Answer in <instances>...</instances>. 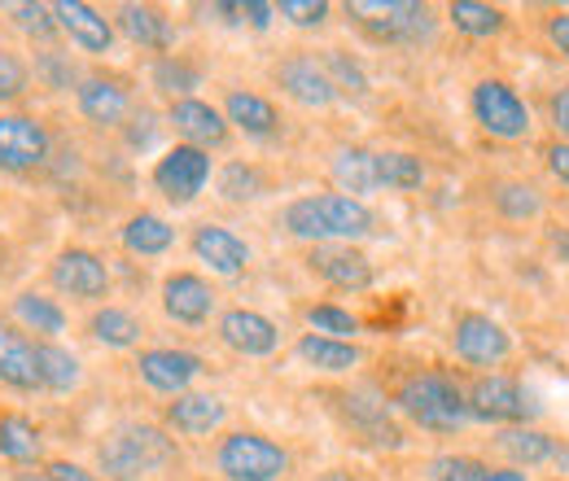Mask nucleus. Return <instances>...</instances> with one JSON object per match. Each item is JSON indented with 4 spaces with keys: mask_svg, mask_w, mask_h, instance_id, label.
<instances>
[{
    "mask_svg": "<svg viewBox=\"0 0 569 481\" xmlns=\"http://www.w3.org/2000/svg\"><path fill=\"white\" fill-rule=\"evenodd\" d=\"M377 210L347 193H302L281 210V228L307 245H356L377 232Z\"/></svg>",
    "mask_w": 569,
    "mask_h": 481,
    "instance_id": "1",
    "label": "nucleus"
},
{
    "mask_svg": "<svg viewBox=\"0 0 569 481\" xmlns=\"http://www.w3.org/2000/svg\"><path fill=\"white\" fill-rule=\"evenodd\" d=\"M390 403L408 415L412 424L429 429V433H460V429L473 424L469 420V403H465V385L451 372H442V368L408 372L395 385Z\"/></svg>",
    "mask_w": 569,
    "mask_h": 481,
    "instance_id": "2",
    "label": "nucleus"
},
{
    "mask_svg": "<svg viewBox=\"0 0 569 481\" xmlns=\"http://www.w3.org/2000/svg\"><path fill=\"white\" fill-rule=\"evenodd\" d=\"M176 464V438L162 424H119L97 447V469L106 481H144Z\"/></svg>",
    "mask_w": 569,
    "mask_h": 481,
    "instance_id": "3",
    "label": "nucleus"
},
{
    "mask_svg": "<svg viewBox=\"0 0 569 481\" xmlns=\"http://www.w3.org/2000/svg\"><path fill=\"white\" fill-rule=\"evenodd\" d=\"M293 455L259 429H232L214 447V473L223 481H284Z\"/></svg>",
    "mask_w": 569,
    "mask_h": 481,
    "instance_id": "4",
    "label": "nucleus"
},
{
    "mask_svg": "<svg viewBox=\"0 0 569 481\" xmlns=\"http://www.w3.org/2000/svg\"><path fill=\"white\" fill-rule=\"evenodd\" d=\"M347 13L377 44H426L433 40V9L426 0H356Z\"/></svg>",
    "mask_w": 569,
    "mask_h": 481,
    "instance_id": "5",
    "label": "nucleus"
},
{
    "mask_svg": "<svg viewBox=\"0 0 569 481\" xmlns=\"http://www.w3.org/2000/svg\"><path fill=\"white\" fill-rule=\"evenodd\" d=\"M469 110H473V123H478L487 137L508 140V144H512V140H526L535 132V114H530L526 97H521L508 79H499V74H487V79L473 83Z\"/></svg>",
    "mask_w": 569,
    "mask_h": 481,
    "instance_id": "6",
    "label": "nucleus"
},
{
    "mask_svg": "<svg viewBox=\"0 0 569 481\" xmlns=\"http://www.w3.org/2000/svg\"><path fill=\"white\" fill-rule=\"evenodd\" d=\"M465 403H469V420H478V424L512 429V424H535L539 420L535 394L517 377H503V372H482L465 390Z\"/></svg>",
    "mask_w": 569,
    "mask_h": 481,
    "instance_id": "7",
    "label": "nucleus"
},
{
    "mask_svg": "<svg viewBox=\"0 0 569 481\" xmlns=\"http://www.w3.org/2000/svg\"><path fill=\"white\" fill-rule=\"evenodd\" d=\"M110 263L88 245H67L49 263V289L83 307H101L110 298Z\"/></svg>",
    "mask_w": 569,
    "mask_h": 481,
    "instance_id": "8",
    "label": "nucleus"
},
{
    "mask_svg": "<svg viewBox=\"0 0 569 481\" xmlns=\"http://www.w3.org/2000/svg\"><path fill=\"white\" fill-rule=\"evenodd\" d=\"M149 180H153V189H158L171 207H193V202L207 193V184L214 180V162H211V153H202V149H193V144H171V149L153 162Z\"/></svg>",
    "mask_w": 569,
    "mask_h": 481,
    "instance_id": "9",
    "label": "nucleus"
},
{
    "mask_svg": "<svg viewBox=\"0 0 569 481\" xmlns=\"http://www.w3.org/2000/svg\"><path fill=\"white\" fill-rule=\"evenodd\" d=\"M74 110H79V119H83L88 128H97V132H123V123L137 114V97H132L128 79L92 70V74H83L79 88H74Z\"/></svg>",
    "mask_w": 569,
    "mask_h": 481,
    "instance_id": "10",
    "label": "nucleus"
},
{
    "mask_svg": "<svg viewBox=\"0 0 569 481\" xmlns=\"http://www.w3.org/2000/svg\"><path fill=\"white\" fill-rule=\"evenodd\" d=\"M451 350L469 368H499L512 359V333L487 311H460L451 320Z\"/></svg>",
    "mask_w": 569,
    "mask_h": 481,
    "instance_id": "11",
    "label": "nucleus"
},
{
    "mask_svg": "<svg viewBox=\"0 0 569 481\" xmlns=\"http://www.w3.org/2000/svg\"><path fill=\"white\" fill-rule=\"evenodd\" d=\"M49 158H53V140L36 114L0 110V171L27 176V171H40Z\"/></svg>",
    "mask_w": 569,
    "mask_h": 481,
    "instance_id": "12",
    "label": "nucleus"
},
{
    "mask_svg": "<svg viewBox=\"0 0 569 481\" xmlns=\"http://www.w3.org/2000/svg\"><path fill=\"white\" fill-rule=\"evenodd\" d=\"M207 372V359L193 350H176V345H149L137 350V377L162 399H180L193 390V381Z\"/></svg>",
    "mask_w": 569,
    "mask_h": 481,
    "instance_id": "13",
    "label": "nucleus"
},
{
    "mask_svg": "<svg viewBox=\"0 0 569 481\" xmlns=\"http://www.w3.org/2000/svg\"><path fill=\"white\" fill-rule=\"evenodd\" d=\"M158 302H162V315L180 329H207L211 315L219 311V293H214L211 280L198 272H184V268L162 275Z\"/></svg>",
    "mask_w": 569,
    "mask_h": 481,
    "instance_id": "14",
    "label": "nucleus"
},
{
    "mask_svg": "<svg viewBox=\"0 0 569 481\" xmlns=\"http://www.w3.org/2000/svg\"><path fill=\"white\" fill-rule=\"evenodd\" d=\"M272 83L281 88V97H289L302 110H329V106H338V92H333V83L325 74V62L316 53H307V49L284 53L281 62L272 67Z\"/></svg>",
    "mask_w": 569,
    "mask_h": 481,
    "instance_id": "15",
    "label": "nucleus"
},
{
    "mask_svg": "<svg viewBox=\"0 0 569 481\" xmlns=\"http://www.w3.org/2000/svg\"><path fill=\"white\" fill-rule=\"evenodd\" d=\"M214 338L241 359H272L281 350V324L250 307H228L214 320Z\"/></svg>",
    "mask_w": 569,
    "mask_h": 481,
    "instance_id": "16",
    "label": "nucleus"
},
{
    "mask_svg": "<svg viewBox=\"0 0 569 481\" xmlns=\"http://www.w3.org/2000/svg\"><path fill=\"white\" fill-rule=\"evenodd\" d=\"M53 22L58 31L71 40L79 53L88 58H110L114 44H119V31H114V18H106L101 9H92L88 0H53Z\"/></svg>",
    "mask_w": 569,
    "mask_h": 481,
    "instance_id": "17",
    "label": "nucleus"
},
{
    "mask_svg": "<svg viewBox=\"0 0 569 481\" xmlns=\"http://www.w3.org/2000/svg\"><path fill=\"white\" fill-rule=\"evenodd\" d=\"M307 272L325 280L338 293H368L377 268L359 245H311L307 250Z\"/></svg>",
    "mask_w": 569,
    "mask_h": 481,
    "instance_id": "18",
    "label": "nucleus"
},
{
    "mask_svg": "<svg viewBox=\"0 0 569 481\" xmlns=\"http://www.w3.org/2000/svg\"><path fill=\"white\" fill-rule=\"evenodd\" d=\"M167 128L176 132V144H193V149H202V153L223 149L228 137H232L223 110L211 106V101H202V97L171 101V106H167Z\"/></svg>",
    "mask_w": 569,
    "mask_h": 481,
    "instance_id": "19",
    "label": "nucleus"
},
{
    "mask_svg": "<svg viewBox=\"0 0 569 481\" xmlns=\"http://www.w3.org/2000/svg\"><path fill=\"white\" fill-rule=\"evenodd\" d=\"M189 250H193V259L207 263L214 275H241L250 263H254L250 241H241L232 228H223V223H214V219L193 223V232H189Z\"/></svg>",
    "mask_w": 569,
    "mask_h": 481,
    "instance_id": "20",
    "label": "nucleus"
},
{
    "mask_svg": "<svg viewBox=\"0 0 569 481\" xmlns=\"http://www.w3.org/2000/svg\"><path fill=\"white\" fill-rule=\"evenodd\" d=\"M114 31L137 44L144 53L162 58V53H176V22L158 9V4H141V0H128L114 9Z\"/></svg>",
    "mask_w": 569,
    "mask_h": 481,
    "instance_id": "21",
    "label": "nucleus"
},
{
    "mask_svg": "<svg viewBox=\"0 0 569 481\" xmlns=\"http://www.w3.org/2000/svg\"><path fill=\"white\" fill-rule=\"evenodd\" d=\"M223 420H228V403L219 394H198V390H189L162 408V429L176 438H211L223 429Z\"/></svg>",
    "mask_w": 569,
    "mask_h": 481,
    "instance_id": "22",
    "label": "nucleus"
},
{
    "mask_svg": "<svg viewBox=\"0 0 569 481\" xmlns=\"http://www.w3.org/2000/svg\"><path fill=\"white\" fill-rule=\"evenodd\" d=\"M223 119L228 128H237L246 140H272L281 132V110L272 97L254 92V88H228L223 92Z\"/></svg>",
    "mask_w": 569,
    "mask_h": 481,
    "instance_id": "23",
    "label": "nucleus"
},
{
    "mask_svg": "<svg viewBox=\"0 0 569 481\" xmlns=\"http://www.w3.org/2000/svg\"><path fill=\"white\" fill-rule=\"evenodd\" d=\"M9 315H13L9 324H18L22 333H36L40 342H53L67 333V307L44 289H18L9 298Z\"/></svg>",
    "mask_w": 569,
    "mask_h": 481,
    "instance_id": "24",
    "label": "nucleus"
},
{
    "mask_svg": "<svg viewBox=\"0 0 569 481\" xmlns=\"http://www.w3.org/2000/svg\"><path fill=\"white\" fill-rule=\"evenodd\" d=\"M0 385L13 390V394H36L40 390L36 342L9 320H0Z\"/></svg>",
    "mask_w": 569,
    "mask_h": 481,
    "instance_id": "25",
    "label": "nucleus"
},
{
    "mask_svg": "<svg viewBox=\"0 0 569 481\" xmlns=\"http://www.w3.org/2000/svg\"><path fill=\"white\" fill-rule=\"evenodd\" d=\"M491 210H496L503 223H539L548 214V198L535 180H521V176H499L487 189Z\"/></svg>",
    "mask_w": 569,
    "mask_h": 481,
    "instance_id": "26",
    "label": "nucleus"
},
{
    "mask_svg": "<svg viewBox=\"0 0 569 481\" xmlns=\"http://www.w3.org/2000/svg\"><path fill=\"white\" fill-rule=\"evenodd\" d=\"M557 447H561V438H552V433L539 429V424H512V429H499L496 433V451L508 460V469H539V464H552V460H557Z\"/></svg>",
    "mask_w": 569,
    "mask_h": 481,
    "instance_id": "27",
    "label": "nucleus"
},
{
    "mask_svg": "<svg viewBox=\"0 0 569 481\" xmlns=\"http://www.w3.org/2000/svg\"><path fill=\"white\" fill-rule=\"evenodd\" d=\"M329 176H333V193H347V198H368V193H377L381 184H377V149H368V144H342V149H333V158H329Z\"/></svg>",
    "mask_w": 569,
    "mask_h": 481,
    "instance_id": "28",
    "label": "nucleus"
},
{
    "mask_svg": "<svg viewBox=\"0 0 569 481\" xmlns=\"http://www.w3.org/2000/svg\"><path fill=\"white\" fill-rule=\"evenodd\" d=\"M88 338L97 345H106V350H137L144 338V320L132 311V307H119V302H101V307H92V315H88Z\"/></svg>",
    "mask_w": 569,
    "mask_h": 481,
    "instance_id": "29",
    "label": "nucleus"
},
{
    "mask_svg": "<svg viewBox=\"0 0 569 481\" xmlns=\"http://www.w3.org/2000/svg\"><path fill=\"white\" fill-rule=\"evenodd\" d=\"M119 245L137 259H162L171 254L176 245V228L158 214V210H132L123 223H119Z\"/></svg>",
    "mask_w": 569,
    "mask_h": 481,
    "instance_id": "30",
    "label": "nucleus"
},
{
    "mask_svg": "<svg viewBox=\"0 0 569 481\" xmlns=\"http://www.w3.org/2000/svg\"><path fill=\"white\" fill-rule=\"evenodd\" d=\"M347 412L356 420V429L363 438H372L377 447H403L408 438H403V429L390 420V403H386V394L381 390H359V394H347Z\"/></svg>",
    "mask_w": 569,
    "mask_h": 481,
    "instance_id": "31",
    "label": "nucleus"
},
{
    "mask_svg": "<svg viewBox=\"0 0 569 481\" xmlns=\"http://www.w3.org/2000/svg\"><path fill=\"white\" fill-rule=\"evenodd\" d=\"M293 354L307 368L325 372V377H347V372H356L359 363H363V345L359 342H333V338H320V333H302L293 342Z\"/></svg>",
    "mask_w": 569,
    "mask_h": 481,
    "instance_id": "32",
    "label": "nucleus"
},
{
    "mask_svg": "<svg viewBox=\"0 0 569 481\" xmlns=\"http://www.w3.org/2000/svg\"><path fill=\"white\" fill-rule=\"evenodd\" d=\"M214 193L228 207H250V202H259L268 193V171L259 162H250V158H232V162H223L214 171Z\"/></svg>",
    "mask_w": 569,
    "mask_h": 481,
    "instance_id": "33",
    "label": "nucleus"
},
{
    "mask_svg": "<svg viewBox=\"0 0 569 481\" xmlns=\"http://www.w3.org/2000/svg\"><path fill=\"white\" fill-rule=\"evenodd\" d=\"M36 368H40V390L49 394H74L83 385V359L62 342H36Z\"/></svg>",
    "mask_w": 569,
    "mask_h": 481,
    "instance_id": "34",
    "label": "nucleus"
},
{
    "mask_svg": "<svg viewBox=\"0 0 569 481\" xmlns=\"http://www.w3.org/2000/svg\"><path fill=\"white\" fill-rule=\"evenodd\" d=\"M447 22L465 36V40H499L508 31V13L487 0H451L447 4Z\"/></svg>",
    "mask_w": 569,
    "mask_h": 481,
    "instance_id": "35",
    "label": "nucleus"
},
{
    "mask_svg": "<svg viewBox=\"0 0 569 481\" xmlns=\"http://www.w3.org/2000/svg\"><path fill=\"white\" fill-rule=\"evenodd\" d=\"M429 167L421 153H408V149H377V184L390 189V193H417L426 189Z\"/></svg>",
    "mask_w": 569,
    "mask_h": 481,
    "instance_id": "36",
    "label": "nucleus"
},
{
    "mask_svg": "<svg viewBox=\"0 0 569 481\" xmlns=\"http://www.w3.org/2000/svg\"><path fill=\"white\" fill-rule=\"evenodd\" d=\"M149 83H153L158 97L184 101V97H193V88H202V67L189 62L184 53H162V58H153V67H149Z\"/></svg>",
    "mask_w": 569,
    "mask_h": 481,
    "instance_id": "37",
    "label": "nucleus"
},
{
    "mask_svg": "<svg viewBox=\"0 0 569 481\" xmlns=\"http://www.w3.org/2000/svg\"><path fill=\"white\" fill-rule=\"evenodd\" d=\"M44 455V433L36 429V420L22 412H0V460L9 464H36Z\"/></svg>",
    "mask_w": 569,
    "mask_h": 481,
    "instance_id": "38",
    "label": "nucleus"
},
{
    "mask_svg": "<svg viewBox=\"0 0 569 481\" xmlns=\"http://www.w3.org/2000/svg\"><path fill=\"white\" fill-rule=\"evenodd\" d=\"M302 320H307V333H320V338H333V342H356L359 329H363L356 311H347L338 302H311L302 311Z\"/></svg>",
    "mask_w": 569,
    "mask_h": 481,
    "instance_id": "39",
    "label": "nucleus"
},
{
    "mask_svg": "<svg viewBox=\"0 0 569 481\" xmlns=\"http://www.w3.org/2000/svg\"><path fill=\"white\" fill-rule=\"evenodd\" d=\"M31 79H36L40 88H49V92H74L83 74H79V67L71 62V53H67V49L49 44V49H36V62H31Z\"/></svg>",
    "mask_w": 569,
    "mask_h": 481,
    "instance_id": "40",
    "label": "nucleus"
},
{
    "mask_svg": "<svg viewBox=\"0 0 569 481\" xmlns=\"http://www.w3.org/2000/svg\"><path fill=\"white\" fill-rule=\"evenodd\" d=\"M4 13L13 18V27L27 36V40H36L40 49H49L62 31H58V22H53V9L49 4H36V0H22V4H4Z\"/></svg>",
    "mask_w": 569,
    "mask_h": 481,
    "instance_id": "41",
    "label": "nucleus"
},
{
    "mask_svg": "<svg viewBox=\"0 0 569 481\" xmlns=\"http://www.w3.org/2000/svg\"><path fill=\"white\" fill-rule=\"evenodd\" d=\"M320 62H325V74H329V83H333L338 97H363L368 92V74H363V67H359L347 49H325Z\"/></svg>",
    "mask_w": 569,
    "mask_h": 481,
    "instance_id": "42",
    "label": "nucleus"
},
{
    "mask_svg": "<svg viewBox=\"0 0 569 481\" xmlns=\"http://www.w3.org/2000/svg\"><path fill=\"white\" fill-rule=\"evenodd\" d=\"M31 92V62L18 53V49H4L0 44V110L22 101Z\"/></svg>",
    "mask_w": 569,
    "mask_h": 481,
    "instance_id": "43",
    "label": "nucleus"
},
{
    "mask_svg": "<svg viewBox=\"0 0 569 481\" xmlns=\"http://www.w3.org/2000/svg\"><path fill=\"white\" fill-rule=\"evenodd\" d=\"M277 18H284L298 31H320L333 18V4L329 0H281L277 4Z\"/></svg>",
    "mask_w": 569,
    "mask_h": 481,
    "instance_id": "44",
    "label": "nucleus"
},
{
    "mask_svg": "<svg viewBox=\"0 0 569 481\" xmlns=\"http://www.w3.org/2000/svg\"><path fill=\"white\" fill-rule=\"evenodd\" d=\"M429 481H482L487 478V464L478 455H438L429 460L426 469Z\"/></svg>",
    "mask_w": 569,
    "mask_h": 481,
    "instance_id": "45",
    "label": "nucleus"
},
{
    "mask_svg": "<svg viewBox=\"0 0 569 481\" xmlns=\"http://www.w3.org/2000/svg\"><path fill=\"white\" fill-rule=\"evenodd\" d=\"M539 158H543V167H548V176L561 184L569 193V140H543V149H539Z\"/></svg>",
    "mask_w": 569,
    "mask_h": 481,
    "instance_id": "46",
    "label": "nucleus"
},
{
    "mask_svg": "<svg viewBox=\"0 0 569 481\" xmlns=\"http://www.w3.org/2000/svg\"><path fill=\"white\" fill-rule=\"evenodd\" d=\"M158 128H162V123H153V114H149V110H137V114L123 123V137H128V144H132V149H149Z\"/></svg>",
    "mask_w": 569,
    "mask_h": 481,
    "instance_id": "47",
    "label": "nucleus"
},
{
    "mask_svg": "<svg viewBox=\"0 0 569 481\" xmlns=\"http://www.w3.org/2000/svg\"><path fill=\"white\" fill-rule=\"evenodd\" d=\"M548 123H552V137L569 140V88L548 92Z\"/></svg>",
    "mask_w": 569,
    "mask_h": 481,
    "instance_id": "48",
    "label": "nucleus"
},
{
    "mask_svg": "<svg viewBox=\"0 0 569 481\" xmlns=\"http://www.w3.org/2000/svg\"><path fill=\"white\" fill-rule=\"evenodd\" d=\"M543 36H548V44H552L561 58H569V9H557V13L543 18Z\"/></svg>",
    "mask_w": 569,
    "mask_h": 481,
    "instance_id": "49",
    "label": "nucleus"
},
{
    "mask_svg": "<svg viewBox=\"0 0 569 481\" xmlns=\"http://www.w3.org/2000/svg\"><path fill=\"white\" fill-rule=\"evenodd\" d=\"M272 18H277V4H268V0H241V22H250L254 31H268Z\"/></svg>",
    "mask_w": 569,
    "mask_h": 481,
    "instance_id": "50",
    "label": "nucleus"
},
{
    "mask_svg": "<svg viewBox=\"0 0 569 481\" xmlns=\"http://www.w3.org/2000/svg\"><path fill=\"white\" fill-rule=\"evenodd\" d=\"M44 478L49 481H101L97 473H88L83 464H71V460H49V464H44Z\"/></svg>",
    "mask_w": 569,
    "mask_h": 481,
    "instance_id": "51",
    "label": "nucleus"
},
{
    "mask_svg": "<svg viewBox=\"0 0 569 481\" xmlns=\"http://www.w3.org/2000/svg\"><path fill=\"white\" fill-rule=\"evenodd\" d=\"M543 241H548V250H552V254L569 268V223H548Z\"/></svg>",
    "mask_w": 569,
    "mask_h": 481,
    "instance_id": "52",
    "label": "nucleus"
},
{
    "mask_svg": "<svg viewBox=\"0 0 569 481\" xmlns=\"http://www.w3.org/2000/svg\"><path fill=\"white\" fill-rule=\"evenodd\" d=\"M482 481H526V473H521V469H487Z\"/></svg>",
    "mask_w": 569,
    "mask_h": 481,
    "instance_id": "53",
    "label": "nucleus"
},
{
    "mask_svg": "<svg viewBox=\"0 0 569 481\" xmlns=\"http://www.w3.org/2000/svg\"><path fill=\"white\" fill-rule=\"evenodd\" d=\"M552 481H566V478H552Z\"/></svg>",
    "mask_w": 569,
    "mask_h": 481,
    "instance_id": "54",
    "label": "nucleus"
}]
</instances>
